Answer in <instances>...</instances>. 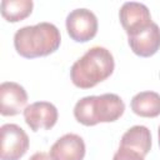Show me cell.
Here are the masks:
<instances>
[{
    "mask_svg": "<svg viewBox=\"0 0 160 160\" xmlns=\"http://www.w3.org/2000/svg\"><path fill=\"white\" fill-rule=\"evenodd\" d=\"M61 42L59 29L51 22H39L19 29L14 35L16 52L26 59L48 56L55 52Z\"/></svg>",
    "mask_w": 160,
    "mask_h": 160,
    "instance_id": "obj_1",
    "label": "cell"
},
{
    "mask_svg": "<svg viewBox=\"0 0 160 160\" xmlns=\"http://www.w3.org/2000/svg\"><path fill=\"white\" fill-rule=\"evenodd\" d=\"M114 68L115 61L110 50L102 46H92L72 64L70 78L76 88L90 89L106 80L112 74Z\"/></svg>",
    "mask_w": 160,
    "mask_h": 160,
    "instance_id": "obj_2",
    "label": "cell"
},
{
    "mask_svg": "<svg viewBox=\"0 0 160 160\" xmlns=\"http://www.w3.org/2000/svg\"><path fill=\"white\" fill-rule=\"evenodd\" d=\"M124 111L125 104L122 99L111 92L81 98L74 106V116L76 121L85 126L116 121Z\"/></svg>",
    "mask_w": 160,
    "mask_h": 160,
    "instance_id": "obj_3",
    "label": "cell"
},
{
    "mask_svg": "<svg viewBox=\"0 0 160 160\" xmlns=\"http://www.w3.org/2000/svg\"><path fill=\"white\" fill-rule=\"evenodd\" d=\"M1 132V160H20L29 149V136L16 124H4Z\"/></svg>",
    "mask_w": 160,
    "mask_h": 160,
    "instance_id": "obj_4",
    "label": "cell"
},
{
    "mask_svg": "<svg viewBox=\"0 0 160 160\" xmlns=\"http://www.w3.org/2000/svg\"><path fill=\"white\" fill-rule=\"evenodd\" d=\"M66 30L76 42H86L98 32V18L89 9H75L66 16Z\"/></svg>",
    "mask_w": 160,
    "mask_h": 160,
    "instance_id": "obj_5",
    "label": "cell"
},
{
    "mask_svg": "<svg viewBox=\"0 0 160 160\" xmlns=\"http://www.w3.org/2000/svg\"><path fill=\"white\" fill-rule=\"evenodd\" d=\"M120 22L128 36L135 35L151 25V15L146 5L136 1L124 2L119 11Z\"/></svg>",
    "mask_w": 160,
    "mask_h": 160,
    "instance_id": "obj_6",
    "label": "cell"
},
{
    "mask_svg": "<svg viewBox=\"0 0 160 160\" xmlns=\"http://www.w3.org/2000/svg\"><path fill=\"white\" fill-rule=\"evenodd\" d=\"M24 119L28 126L32 131H39L40 129L49 130L58 121V109L54 104L49 101H36L25 108Z\"/></svg>",
    "mask_w": 160,
    "mask_h": 160,
    "instance_id": "obj_7",
    "label": "cell"
},
{
    "mask_svg": "<svg viewBox=\"0 0 160 160\" xmlns=\"http://www.w3.org/2000/svg\"><path fill=\"white\" fill-rule=\"evenodd\" d=\"M28 102L26 90L18 82L5 81L0 85V114L14 116L24 111Z\"/></svg>",
    "mask_w": 160,
    "mask_h": 160,
    "instance_id": "obj_8",
    "label": "cell"
},
{
    "mask_svg": "<svg viewBox=\"0 0 160 160\" xmlns=\"http://www.w3.org/2000/svg\"><path fill=\"white\" fill-rule=\"evenodd\" d=\"M128 42L132 52L141 58H150L160 49V28L156 22H151L150 26L142 31L128 36Z\"/></svg>",
    "mask_w": 160,
    "mask_h": 160,
    "instance_id": "obj_9",
    "label": "cell"
},
{
    "mask_svg": "<svg viewBox=\"0 0 160 160\" xmlns=\"http://www.w3.org/2000/svg\"><path fill=\"white\" fill-rule=\"evenodd\" d=\"M85 142L78 134H65L50 148L52 160H82L85 156Z\"/></svg>",
    "mask_w": 160,
    "mask_h": 160,
    "instance_id": "obj_10",
    "label": "cell"
},
{
    "mask_svg": "<svg viewBox=\"0 0 160 160\" xmlns=\"http://www.w3.org/2000/svg\"><path fill=\"white\" fill-rule=\"evenodd\" d=\"M120 146L132 149L145 158L151 149V132L144 125H134L121 136Z\"/></svg>",
    "mask_w": 160,
    "mask_h": 160,
    "instance_id": "obj_11",
    "label": "cell"
},
{
    "mask_svg": "<svg viewBox=\"0 0 160 160\" xmlns=\"http://www.w3.org/2000/svg\"><path fill=\"white\" fill-rule=\"evenodd\" d=\"M130 106L134 114L141 118H156L160 115V94L141 91L132 96Z\"/></svg>",
    "mask_w": 160,
    "mask_h": 160,
    "instance_id": "obj_12",
    "label": "cell"
},
{
    "mask_svg": "<svg viewBox=\"0 0 160 160\" xmlns=\"http://www.w3.org/2000/svg\"><path fill=\"white\" fill-rule=\"evenodd\" d=\"M34 8L31 0H2L1 16L9 22H18L26 19Z\"/></svg>",
    "mask_w": 160,
    "mask_h": 160,
    "instance_id": "obj_13",
    "label": "cell"
},
{
    "mask_svg": "<svg viewBox=\"0 0 160 160\" xmlns=\"http://www.w3.org/2000/svg\"><path fill=\"white\" fill-rule=\"evenodd\" d=\"M112 160H144V156L132 149L119 146L118 151L112 156Z\"/></svg>",
    "mask_w": 160,
    "mask_h": 160,
    "instance_id": "obj_14",
    "label": "cell"
},
{
    "mask_svg": "<svg viewBox=\"0 0 160 160\" xmlns=\"http://www.w3.org/2000/svg\"><path fill=\"white\" fill-rule=\"evenodd\" d=\"M29 160H52V158H51L50 154H48V152L39 151V152H35Z\"/></svg>",
    "mask_w": 160,
    "mask_h": 160,
    "instance_id": "obj_15",
    "label": "cell"
},
{
    "mask_svg": "<svg viewBox=\"0 0 160 160\" xmlns=\"http://www.w3.org/2000/svg\"><path fill=\"white\" fill-rule=\"evenodd\" d=\"M158 136H159V146H160V126L158 129Z\"/></svg>",
    "mask_w": 160,
    "mask_h": 160,
    "instance_id": "obj_16",
    "label": "cell"
}]
</instances>
